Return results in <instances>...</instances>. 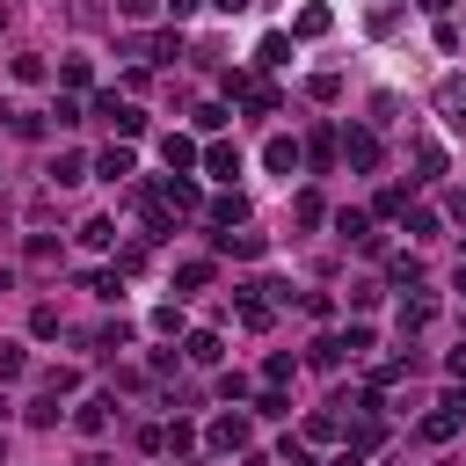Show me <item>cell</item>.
Instances as JSON below:
<instances>
[{
	"instance_id": "32",
	"label": "cell",
	"mask_w": 466,
	"mask_h": 466,
	"mask_svg": "<svg viewBox=\"0 0 466 466\" xmlns=\"http://www.w3.org/2000/svg\"><path fill=\"white\" fill-rule=\"evenodd\" d=\"M408 364H415V357H386V364H371V386H379V393H386V386H393V379H408Z\"/></svg>"
},
{
	"instance_id": "29",
	"label": "cell",
	"mask_w": 466,
	"mask_h": 466,
	"mask_svg": "<svg viewBox=\"0 0 466 466\" xmlns=\"http://www.w3.org/2000/svg\"><path fill=\"white\" fill-rule=\"evenodd\" d=\"M386 277H393V284H408V291H415V284H422V262H415V255H393V262H386Z\"/></svg>"
},
{
	"instance_id": "47",
	"label": "cell",
	"mask_w": 466,
	"mask_h": 466,
	"mask_svg": "<svg viewBox=\"0 0 466 466\" xmlns=\"http://www.w3.org/2000/svg\"><path fill=\"white\" fill-rule=\"evenodd\" d=\"M320 218H328V204H320V197L306 189V197H299V226H320Z\"/></svg>"
},
{
	"instance_id": "57",
	"label": "cell",
	"mask_w": 466,
	"mask_h": 466,
	"mask_svg": "<svg viewBox=\"0 0 466 466\" xmlns=\"http://www.w3.org/2000/svg\"><path fill=\"white\" fill-rule=\"evenodd\" d=\"M451 379H466V342H459V350H451Z\"/></svg>"
},
{
	"instance_id": "64",
	"label": "cell",
	"mask_w": 466,
	"mask_h": 466,
	"mask_svg": "<svg viewBox=\"0 0 466 466\" xmlns=\"http://www.w3.org/2000/svg\"><path fill=\"white\" fill-rule=\"evenodd\" d=\"M0 466H7V451H0Z\"/></svg>"
},
{
	"instance_id": "45",
	"label": "cell",
	"mask_w": 466,
	"mask_h": 466,
	"mask_svg": "<svg viewBox=\"0 0 466 466\" xmlns=\"http://www.w3.org/2000/svg\"><path fill=\"white\" fill-rule=\"evenodd\" d=\"M240 102H248V109H255V116H269V109H277V87H248V95H240Z\"/></svg>"
},
{
	"instance_id": "31",
	"label": "cell",
	"mask_w": 466,
	"mask_h": 466,
	"mask_svg": "<svg viewBox=\"0 0 466 466\" xmlns=\"http://www.w3.org/2000/svg\"><path fill=\"white\" fill-rule=\"evenodd\" d=\"M95 342H102V350H124V342H131V320H124V313H116V320H102V328H95Z\"/></svg>"
},
{
	"instance_id": "11",
	"label": "cell",
	"mask_w": 466,
	"mask_h": 466,
	"mask_svg": "<svg viewBox=\"0 0 466 466\" xmlns=\"http://www.w3.org/2000/svg\"><path fill=\"white\" fill-rule=\"evenodd\" d=\"M153 197H160V204H167V211H197V204H204V197H197V182H189V175H160V189H153Z\"/></svg>"
},
{
	"instance_id": "30",
	"label": "cell",
	"mask_w": 466,
	"mask_h": 466,
	"mask_svg": "<svg viewBox=\"0 0 466 466\" xmlns=\"http://www.w3.org/2000/svg\"><path fill=\"white\" fill-rule=\"evenodd\" d=\"M29 335H44V342H51V335H66V320H58V306H36V313H29Z\"/></svg>"
},
{
	"instance_id": "6",
	"label": "cell",
	"mask_w": 466,
	"mask_h": 466,
	"mask_svg": "<svg viewBox=\"0 0 466 466\" xmlns=\"http://www.w3.org/2000/svg\"><path fill=\"white\" fill-rule=\"evenodd\" d=\"M299 160H306V146H299V138H284V131L262 146V167H269V175H299Z\"/></svg>"
},
{
	"instance_id": "62",
	"label": "cell",
	"mask_w": 466,
	"mask_h": 466,
	"mask_svg": "<svg viewBox=\"0 0 466 466\" xmlns=\"http://www.w3.org/2000/svg\"><path fill=\"white\" fill-rule=\"evenodd\" d=\"M7 22H15V15H7V7H0V29H7Z\"/></svg>"
},
{
	"instance_id": "21",
	"label": "cell",
	"mask_w": 466,
	"mask_h": 466,
	"mask_svg": "<svg viewBox=\"0 0 466 466\" xmlns=\"http://www.w3.org/2000/svg\"><path fill=\"white\" fill-rule=\"evenodd\" d=\"M415 167H422V182H437L444 175V146L437 138H415Z\"/></svg>"
},
{
	"instance_id": "58",
	"label": "cell",
	"mask_w": 466,
	"mask_h": 466,
	"mask_svg": "<svg viewBox=\"0 0 466 466\" xmlns=\"http://www.w3.org/2000/svg\"><path fill=\"white\" fill-rule=\"evenodd\" d=\"M415 7H422V15H444V7H451V0H415Z\"/></svg>"
},
{
	"instance_id": "16",
	"label": "cell",
	"mask_w": 466,
	"mask_h": 466,
	"mask_svg": "<svg viewBox=\"0 0 466 466\" xmlns=\"http://www.w3.org/2000/svg\"><path fill=\"white\" fill-rule=\"evenodd\" d=\"M342 357H350V350H342L335 335H313V342H306V364H313V371H335Z\"/></svg>"
},
{
	"instance_id": "50",
	"label": "cell",
	"mask_w": 466,
	"mask_h": 466,
	"mask_svg": "<svg viewBox=\"0 0 466 466\" xmlns=\"http://www.w3.org/2000/svg\"><path fill=\"white\" fill-rule=\"evenodd\" d=\"M66 15H73V22H80V29H95V22H102V0H73V7H66Z\"/></svg>"
},
{
	"instance_id": "46",
	"label": "cell",
	"mask_w": 466,
	"mask_h": 466,
	"mask_svg": "<svg viewBox=\"0 0 466 466\" xmlns=\"http://www.w3.org/2000/svg\"><path fill=\"white\" fill-rule=\"evenodd\" d=\"M408 211V189H379V218H400Z\"/></svg>"
},
{
	"instance_id": "38",
	"label": "cell",
	"mask_w": 466,
	"mask_h": 466,
	"mask_svg": "<svg viewBox=\"0 0 466 466\" xmlns=\"http://www.w3.org/2000/svg\"><path fill=\"white\" fill-rule=\"evenodd\" d=\"M15 80H22V87H36V80H44V58H36V51H22V58H15Z\"/></svg>"
},
{
	"instance_id": "26",
	"label": "cell",
	"mask_w": 466,
	"mask_h": 466,
	"mask_svg": "<svg viewBox=\"0 0 466 466\" xmlns=\"http://www.w3.org/2000/svg\"><path fill=\"white\" fill-rule=\"evenodd\" d=\"M226 116H233L226 102H197V131H211V138H218V131H226Z\"/></svg>"
},
{
	"instance_id": "37",
	"label": "cell",
	"mask_w": 466,
	"mask_h": 466,
	"mask_svg": "<svg viewBox=\"0 0 466 466\" xmlns=\"http://www.w3.org/2000/svg\"><path fill=\"white\" fill-rule=\"evenodd\" d=\"M153 335H189L182 328V306H153Z\"/></svg>"
},
{
	"instance_id": "51",
	"label": "cell",
	"mask_w": 466,
	"mask_h": 466,
	"mask_svg": "<svg viewBox=\"0 0 466 466\" xmlns=\"http://www.w3.org/2000/svg\"><path fill=\"white\" fill-rule=\"evenodd\" d=\"M277 466H313V459H306V444H291V437H284V444H277Z\"/></svg>"
},
{
	"instance_id": "63",
	"label": "cell",
	"mask_w": 466,
	"mask_h": 466,
	"mask_svg": "<svg viewBox=\"0 0 466 466\" xmlns=\"http://www.w3.org/2000/svg\"><path fill=\"white\" fill-rule=\"evenodd\" d=\"M240 459H248V466H262V459H255V451H240Z\"/></svg>"
},
{
	"instance_id": "60",
	"label": "cell",
	"mask_w": 466,
	"mask_h": 466,
	"mask_svg": "<svg viewBox=\"0 0 466 466\" xmlns=\"http://www.w3.org/2000/svg\"><path fill=\"white\" fill-rule=\"evenodd\" d=\"M7 408H15V400H7V393H0V422H7Z\"/></svg>"
},
{
	"instance_id": "10",
	"label": "cell",
	"mask_w": 466,
	"mask_h": 466,
	"mask_svg": "<svg viewBox=\"0 0 466 466\" xmlns=\"http://www.w3.org/2000/svg\"><path fill=\"white\" fill-rule=\"evenodd\" d=\"M44 175H51V189H73V182H87V175H95V160H87V153H58Z\"/></svg>"
},
{
	"instance_id": "39",
	"label": "cell",
	"mask_w": 466,
	"mask_h": 466,
	"mask_svg": "<svg viewBox=\"0 0 466 466\" xmlns=\"http://www.w3.org/2000/svg\"><path fill=\"white\" fill-rule=\"evenodd\" d=\"M58 80H66V87H87V80H95V66H87V58H66V66H58Z\"/></svg>"
},
{
	"instance_id": "15",
	"label": "cell",
	"mask_w": 466,
	"mask_h": 466,
	"mask_svg": "<svg viewBox=\"0 0 466 466\" xmlns=\"http://www.w3.org/2000/svg\"><path fill=\"white\" fill-rule=\"evenodd\" d=\"M211 248H218V255H240V262H255L269 240H262V233H211Z\"/></svg>"
},
{
	"instance_id": "12",
	"label": "cell",
	"mask_w": 466,
	"mask_h": 466,
	"mask_svg": "<svg viewBox=\"0 0 466 466\" xmlns=\"http://www.w3.org/2000/svg\"><path fill=\"white\" fill-rule=\"evenodd\" d=\"M204 211H211V226H218V233H233V226L248 218V197H240V189H218V197H211Z\"/></svg>"
},
{
	"instance_id": "40",
	"label": "cell",
	"mask_w": 466,
	"mask_h": 466,
	"mask_svg": "<svg viewBox=\"0 0 466 466\" xmlns=\"http://www.w3.org/2000/svg\"><path fill=\"white\" fill-rule=\"evenodd\" d=\"M306 95H313V102H335V95H342V80H335V73H313V80H306Z\"/></svg>"
},
{
	"instance_id": "33",
	"label": "cell",
	"mask_w": 466,
	"mask_h": 466,
	"mask_svg": "<svg viewBox=\"0 0 466 466\" xmlns=\"http://www.w3.org/2000/svg\"><path fill=\"white\" fill-rule=\"evenodd\" d=\"M255 415H269V422H284V415H291V400H284V386H262V400H255Z\"/></svg>"
},
{
	"instance_id": "13",
	"label": "cell",
	"mask_w": 466,
	"mask_h": 466,
	"mask_svg": "<svg viewBox=\"0 0 466 466\" xmlns=\"http://www.w3.org/2000/svg\"><path fill=\"white\" fill-rule=\"evenodd\" d=\"M182 357H189V364H218V357H226V350H218V328H189V335H182Z\"/></svg>"
},
{
	"instance_id": "1",
	"label": "cell",
	"mask_w": 466,
	"mask_h": 466,
	"mask_svg": "<svg viewBox=\"0 0 466 466\" xmlns=\"http://www.w3.org/2000/svg\"><path fill=\"white\" fill-rule=\"evenodd\" d=\"M95 116H109V124H116V138H138V131H146V109L116 102V87H102V95H95Z\"/></svg>"
},
{
	"instance_id": "17",
	"label": "cell",
	"mask_w": 466,
	"mask_h": 466,
	"mask_svg": "<svg viewBox=\"0 0 466 466\" xmlns=\"http://www.w3.org/2000/svg\"><path fill=\"white\" fill-rule=\"evenodd\" d=\"M160 437H167V451H175V459H189V451L204 444V437H197V422H182V415H175V422H160Z\"/></svg>"
},
{
	"instance_id": "28",
	"label": "cell",
	"mask_w": 466,
	"mask_h": 466,
	"mask_svg": "<svg viewBox=\"0 0 466 466\" xmlns=\"http://www.w3.org/2000/svg\"><path fill=\"white\" fill-rule=\"evenodd\" d=\"M400 226H408L415 240H430V233H437V211H422V204H408V211H400Z\"/></svg>"
},
{
	"instance_id": "7",
	"label": "cell",
	"mask_w": 466,
	"mask_h": 466,
	"mask_svg": "<svg viewBox=\"0 0 466 466\" xmlns=\"http://www.w3.org/2000/svg\"><path fill=\"white\" fill-rule=\"evenodd\" d=\"M204 175H211V182H233V175H240V146H233V138H211V146H204Z\"/></svg>"
},
{
	"instance_id": "53",
	"label": "cell",
	"mask_w": 466,
	"mask_h": 466,
	"mask_svg": "<svg viewBox=\"0 0 466 466\" xmlns=\"http://www.w3.org/2000/svg\"><path fill=\"white\" fill-rule=\"evenodd\" d=\"M160 7H167V15H175V22H189V15H197V7H204V0H160Z\"/></svg>"
},
{
	"instance_id": "18",
	"label": "cell",
	"mask_w": 466,
	"mask_h": 466,
	"mask_svg": "<svg viewBox=\"0 0 466 466\" xmlns=\"http://www.w3.org/2000/svg\"><path fill=\"white\" fill-rule=\"evenodd\" d=\"M116 58H131V66H153V58H160V44L131 29V36H116Z\"/></svg>"
},
{
	"instance_id": "41",
	"label": "cell",
	"mask_w": 466,
	"mask_h": 466,
	"mask_svg": "<svg viewBox=\"0 0 466 466\" xmlns=\"http://www.w3.org/2000/svg\"><path fill=\"white\" fill-rule=\"evenodd\" d=\"M51 124H58V131H73V124H80V102H73V95H58V102H51Z\"/></svg>"
},
{
	"instance_id": "4",
	"label": "cell",
	"mask_w": 466,
	"mask_h": 466,
	"mask_svg": "<svg viewBox=\"0 0 466 466\" xmlns=\"http://www.w3.org/2000/svg\"><path fill=\"white\" fill-rule=\"evenodd\" d=\"M430 320H437V299H430V291H422V284H415V291H408V299H400V342H408V335H422V328H430Z\"/></svg>"
},
{
	"instance_id": "34",
	"label": "cell",
	"mask_w": 466,
	"mask_h": 466,
	"mask_svg": "<svg viewBox=\"0 0 466 466\" xmlns=\"http://www.w3.org/2000/svg\"><path fill=\"white\" fill-rule=\"evenodd\" d=\"M29 371V350L22 342H0V379H22Z\"/></svg>"
},
{
	"instance_id": "14",
	"label": "cell",
	"mask_w": 466,
	"mask_h": 466,
	"mask_svg": "<svg viewBox=\"0 0 466 466\" xmlns=\"http://www.w3.org/2000/svg\"><path fill=\"white\" fill-rule=\"evenodd\" d=\"M131 167H138V160H131V146H102V153H95V175H102V182H124Z\"/></svg>"
},
{
	"instance_id": "54",
	"label": "cell",
	"mask_w": 466,
	"mask_h": 466,
	"mask_svg": "<svg viewBox=\"0 0 466 466\" xmlns=\"http://www.w3.org/2000/svg\"><path fill=\"white\" fill-rule=\"evenodd\" d=\"M328 466H364V451H357V444H350V451H335V459H328Z\"/></svg>"
},
{
	"instance_id": "20",
	"label": "cell",
	"mask_w": 466,
	"mask_h": 466,
	"mask_svg": "<svg viewBox=\"0 0 466 466\" xmlns=\"http://www.w3.org/2000/svg\"><path fill=\"white\" fill-rule=\"evenodd\" d=\"M328 22H335V15H328V7L313 0V7H299V22H291V36H328Z\"/></svg>"
},
{
	"instance_id": "8",
	"label": "cell",
	"mask_w": 466,
	"mask_h": 466,
	"mask_svg": "<svg viewBox=\"0 0 466 466\" xmlns=\"http://www.w3.org/2000/svg\"><path fill=\"white\" fill-rule=\"evenodd\" d=\"M335 233H342V240H357L364 255H379V233H371V211H350V204H342V211H335Z\"/></svg>"
},
{
	"instance_id": "61",
	"label": "cell",
	"mask_w": 466,
	"mask_h": 466,
	"mask_svg": "<svg viewBox=\"0 0 466 466\" xmlns=\"http://www.w3.org/2000/svg\"><path fill=\"white\" fill-rule=\"evenodd\" d=\"M451 284H459V291H466V262H459V277H451Z\"/></svg>"
},
{
	"instance_id": "2",
	"label": "cell",
	"mask_w": 466,
	"mask_h": 466,
	"mask_svg": "<svg viewBox=\"0 0 466 466\" xmlns=\"http://www.w3.org/2000/svg\"><path fill=\"white\" fill-rule=\"evenodd\" d=\"M342 160H350L357 175H371V167H379V131H371V124H350V131H342Z\"/></svg>"
},
{
	"instance_id": "52",
	"label": "cell",
	"mask_w": 466,
	"mask_h": 466,
	"mask_svg": "<svg viewBox=\"0 0 466 466\" xmlns=\"http://www.w3.org/2000/svg\"><path fill=\"white\" fill-rule=\"evenodd\" d=\"M116 7H124V15H131V22H146V15H153V7H160V0H116Z\"/></svg>"
},
{
	"instance_id": "48",
	"label": "cell",
	"mask_w": 466,
	"mask_h": 466,
	"mask_svg": "<svg viewBox=\"0 0 466 466\" xmlns=\"http://www.w3.org/2000/svg\"><path fill=\"white\" fill-rule=\"evenodd\" d=\"M29 262H58V240L51 233H29Z\"/></svg>"
},
{
	"instance_id": "36",
	"label": "cell",
	"mask_w": 466,
	"mask_h": 466,
	"mask_svg": "<svg viewBox=\"0 0 466 466\" xmlns=\"http://www.w3.org/2000/svg\"><path fill=\"white\" fill-rule=\"evenodd\" d=\"M299 313H306V320H328L335 299H328V291H299Z\"/></svg>"
},
{
	"instance_id": "22",
	"label": "cell",
	"mask_w": 466,
	"mask_h": 466,
	"mask_svg": "<svg viewBox=\"0 0 466 466\" xmlns=\"http://www.w3.org/2000/svg\"><path fill=\"white\" fill-rule=\"evenodd\" d=\"M306 437H313V444H328V437H350V430H342V415H335V408H320V415H306Z\"/></svg>"
},
{
	"instance_id": "59",
	"label": "cell",
	"mask_w": 466,
	"mask_h": 466,
	"mask_svg": "<svg viewBox=\"0 0 466 466\" xmlns=\"http://www.w3.org/2000/svg\"><path fill=\"white\" fill-rule=\"evenodd\" d=\"M451 218H459V226H466V189H459V197H451Z\"/></svg>"
},
{
	"instance_id": "49",
	"label": "cell",
	"mask_w": 466,
	"mask_h": 466,
	"mask_svg": "<svg viewBox=\"0 0 466 466\" xmlns=\"http://www.w3.org/2000/svg\"><path fill=\"white\" fill-rule=\"evenodd\" d=\"M350 306H357V320H364V313L379 306V284H350Z\"/></svg>"
},
{
	"instance_id": "23",
	"label": "cell",
	"mask_w": 466,
	"mask_h": 466,
	"mask_svg": "<svg viewBox=\"0 0 466 466\" xmlns=\"http://www.w3.org/2000/svg\"><path fill=\"white\" fill-rule=\"evenodd\" d=\"M437 109H444V124L466 138V95H459V87H437Z\"/></svg>"
},
{
	"instance_id": "27",
	"label": "cell",
	"mask_w": 466,
	"mask_h": 466,
	"mask_svg": "<svg viewBox=\"0 0 466 466\" xmlns=\"http://www.w3.org/2000/svg\"><path fill=\"white\" fill-rule=\"evenodd\" d=\"M306 160H313V167H328V160H335V131H328V124L306 138Z\"/></svg>"
},
{
	"instance_id": "56",
	"label": "cell",
	"mask_w": 466,
	"mask_h": 466,
	"mask_svg": "<svg viewBox=\"0 0 466 466\" xmlns=\"http://www.w3.org/2000/svg\"><path fill=\"white\" fill-rule=\"evenodd\" d=\"M73 466H109V451H80V459H73Z\"/></svg>"
},
{
	"instance_id": "25",
	"label": "cell",
	"mask_w": 466,
	"mask_h": 466,
	"mask_svg": "<svg viewBox=\"0 0 466 466\" xmlns=\"http://www.w3.org/2000/svg\"><path fill=\"white\" fill-rule=\"evenodd\" d=\"M335 342H342L350 357H364V350H371V320H350V328H335Z\"/></svg>"
},
{
	"instance_id": "55",
	"label": "cell",
	"mask_w": 466,
	"mask_h": 466,
	"mask_svg": "<svg viewBox=\"0 0 466 466\" xmlns=\"http://www.w3.org/2000/svg\"><path fill=\"white\" fill-rule=\"evenodd\" d=\"M211 7H218V15H248L255 0H211Z\"/></svg>"
},
{
	"instance_id": "9",
	"label": "cell",
	"mask_w": 466,
	"mask_h": 466,
	"mask_svg": "<svg viewBox=\"0 0 466 466\" xmlns=\"http://www.w3.org/2000/svg\"><path fill=\"white\" fill-rule=\"evenodd\" d=\"M160 160H167V175H189V167H197L204 153H197V138H182V131H167V138H160Z\"/></svg>"
},
{
	"instance_id": "5",
	"label": "cell",
	"mask_w": 466,
	"mask_h": 466,
	"mask_svg": "<svg viewBox=\"0 0 466 466\" xmlns=\"http://www.w3.org/2000/svg\"><path fill=\"white\" fill-rule=\"evenodd\" d=\"M109 415H116V393H95V400H80V408H73V430H80V437H102V430H109Z\"/></svg>"
},
{
	"instance_id": "42",
	"label": "cell",
	"mask_w": 466,
	"mask_h": 466,
	"mask_svg": "<svg viewBox=\"0 0 466 466\" xmlns=\"http://www.w3.org/2000/svg\"><path fill=\"white\" fill-rule=\"evenodd\" d=\"M80 284H87V291H102V299H116V284H124V277H116V269H87Z\"/></svg>"
},
{
	"instance_id": "3",
	"label": "cell",
	"mask_w": 466,
	"mask_h": 466,
	"mask_svg": "<svg viewBox=\"0 0 466 466\" xmlns=\"http://www.w3.org/2000/svg\"><path fill=\"white\" fill-rule=\"evenodd\" d=\"M204 451H218V459H233V451H248V415H218V422L204 430Z\"/></svg>"
},
{
	"instance_id": "24",
	"label": "cell",
	"mask_w": 466,
	"mask_h": 466,
	"mask_svg": "<svg viewBox=\"0 0 466 466\" xmlns=\"http://www.w3.org/2000/svg\"><path fill=\"white\" fill-rule=\"evenodd\" d=\"M204 284H211V262H204V255H197V262H182V269H175V291H204Z\"/></svg>"
},
{
	"instance_id": "44",
	"label": "cell",
	"mask_w": 466,
	"mask_h": 466,
	"mask_svg": "<svg viewBox=\"0 0 466 466\" xmlns=\"http://www.w3.org/2000/svg\"><path fill=\"white\" fill-rule=\"evenodd\" d=\"M29 422H36V430H51V422H58V393H44V400H29Z\"/></svg>"
},
{
	"instance_id": "35",
	"label": "cell",
	"mask_w": 466,
	"mask_h": 466,
	"mask_svg": "<svg viewBox=\"0 0 466 466\" xmlns=\"http://www.w3.org/2000/svg\"><path fill=\"white\" fill-rule=\"evenodd\" d=\"M80 240H87V248H109V240H116V218H87Z\"/></svg>"
},
{
	"instance_id": "19",
	"label": "cell",
	"mask_w": 466,
	"mask_h": 466,
	"mask_svg": "<svg viewBox=\"0 0 466 466\" xmlns=\"http://www.w3.org/2000/svg\"><path fill=\"white\" fill-rule=\"evenodd\" d=\"M255 66H291V36H284V29H269V36L255 44Z\"/></svg>"
},
{
	"instance_id": "43",
	"label": "cell",
	"mask_w": 466,
	"mask_h": 466,
	"mask_svg": "<svg viewBox=\"0 0 466 466\" xmlns=\"http://www.w3.org/2000/svg\"><path fill=\"white\" fill-rule=\"evenodd\" d=\"M73 386H80V371H73V364H58V371H51V379H44V393H58V400H66V393H73Z\"/></svg>"
}]
</instances>
